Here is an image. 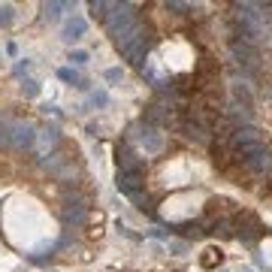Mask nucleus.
Segmentation results:
<instances>
[{
    "mask_svg": "<svg viewBox=\"0 0 272 272\" xmlns=\"http://www.w3.org/2000/svg\"><path fill=\"white\" fill-rule=\"evenodd\" d=\"M136 21H139V15H136V6H133V3H112V9H109L106 18H103L106 33L115 36V39H121Z\"/></svg>",
    "mask_w": 272,
    "mask_h": 272,
    "instance_id": "1",
    "label": "nucleus"
},
{
    "mask_svg": "<svg viewBox=\"0 0 272 272\" xmlns=\"http://www.w3.org/2000/svg\"><path fill=\"white\" fill-rule=\"evenodd\" d=\"M121 142H127V145L142 142L145 154H157V151L164 148V133H160L157 127L145 124V121H133V124L127 127V133H124V139H121Z\"/></svg>",
    "mask_w": 272,
    "mask_h": 272,
    "instance_id": "2",
    "label": "nucleus"
},
{
    "mask_svg": "<svg viewBox=\"0 0 272 272\" xmlns=\"http://www.w3.org/2000/svg\"><path fill=\"white\" fill-rule=\"evenodd\" d=\"M115 164H118V173H145V157L133 148V145H127V142H118V148H115Z\"/></svg>",
    "mask_w": 272,
    "mask_h": 272,
    "instance_id": "3",
    "label": "nucleus"
},
{
    "mask_svg": "<svg viewBox=\"0 0 272 272\" xmlns=\"http://www.w3.org/2000/svg\"><path fill=\"white\" fill-rule=\"evenodd\" d=\"M260 233H263V227H260V221H257L254 215L242 212V215H236V218H233V236H236V239H242L245 245H254V242L260 239Z\"/></svg>",
    "mask_w": 272,
    "mask_h": 272,
    "instance_id": "4",
    "label": "nucleus"
},
{
    "mask_svg": "<svg viewBox=\"0 0 272 272\" xmlns=\"http://www.w3.org/2000/svg\"><path fill=\"white\" fill-rule=\"evenodd\" d=\"M230 55H233V61L242 67V70H257L260 67V48L257 45H248V42H242V39H236V42H230Z\"/></svg>",
    "mask_w": 272,
    "mask_h": 272,
    "instance_id": "5",
    "label": "nucleus"
},
{
    "mask_svg": "<svg viewBox=\"0 0 272 272\" xmlns=\"http://www.w3.org/2000/svg\"><path fill=\"white\" fill-rule=\"evenodd\" d=\"M33 142H36V127L30 121H12L9 145L18 148V151H27V148H33Z\"/></svg>",
    "mask_w": 272,
    "mask_h": 272,
    "instance_id": "6",
    "label": "nucleus"
},
{
    "mask_svg": "<svg viewBox=\"0 0 272 272\" xmlns=\"http://www.w3.org/2000/svg\"><path fill=\"white\" fill-rule=\"evenodd\" d=\"M58 142H61V130L55 127V124H45V127H39L36 130V154H39V160L42 157H48L55 148H58Z\"/></svg>",
    "mask_w": 272,
    "mask_h": 272,
    "instance_id": "7",
    "label": "nucleus"
},
{
    "mask_svg": "<svg viewBox=\"0 0 272 272\" xmlns=\"http://www.w3.org/2000/svg\"><path fill=\"white\" fill-rule=\"evenodd\" d=\"M251 142H263V130L254 127V124H242V127H236V130L230 133V142H227V145L236 151V148L251 145Z\"/></svg>",
    "mask_w": 272,
    "mask_h": 272,
    "instance_id": "8",
    "label": "nucleus"
},
{
    "mask_svg": "<svg viewBox=\"0 0 272 272\" xmlns=\"http://www.w3.org/2000/svg\"><path fill=\"white\" fill-rule=\"evenodd\" d=\"M182 130H185V136H188V139H194V142H200V145H212V142H215L212 130H209L206 124L194 121V118H188V121L182 124Z\"/></svg>",
    "mask_w": 272,
    "mask_h": 272,
    "instance_id": "9",
    "label": "nucleus"
},
{
    "mask_svg": "<svg viewBox=\"0 0 272 272\" xmlns=\"http://www.w3.org/2000/svg\"><path fill=\"white\" fill-rule=\"evenodd\" d=\"M85 30H88V21H85L82 15H73V18H67V21H64L61 36H64V42H76V39H82V36H85Z\"/></svg>",
    "mask_w": 272,
    "mask_h": 272,
    "instance_id": "10",
    "label": "nucleus"
},
{
    "mask_svg": "<svg viewBox=\"0 0 272 272\" xmlns=\"http://www.w3.org/2000/svg\"><path fill=\"white\" fill-rule=\"evenodd\" d=\"M64 164H70V154H67V151H51L48 157H42V160H39V167H42V170H48L51 176H55Z\"/></svg>",
    "mask_w": 272,
    "mask_h": 272,
    "instance_id": "11",
    "label": "nucleus"
},
{
    "mask_svg": "<svg viewBox=\"0 0 272 272\" xmlns=\"http://www.w3.org/2000/svg\"><path fill=\"white\" fill-rule=\"evenodd\" d=\"M61 218L67 227H85L88 221V209H61Z\"/></svg>",
    "mask_w": 272,
    "mask_h": 272,
    "instance_id": "12",
    "label": "nucleus"
},
{
    "mask_svg": "<svg viewBox=\"0 0 272 272\" xmlns=\"http://www.w3.org/2000/svg\"><path fill=\"white\" fill-rule=\"evenodd\" d=\"M266 151H269V145H266V142H251V145L236 148V157L245 164V160H251V157H257V154H266Z\"/></svg>",
    "mask_w": 272,
    "mask_h": 272,
    "instance_id": "13",
    "label": "nucleus"
},
{
    "mask_svg": "<svg viewBox=\"0 0 272 272\" xmlns=\"http://www.w3.org/2000/svg\"><path fill=\"white\" fill-rule=\"evenodd\" d=\"M61 9H73V3H58V0H51V3H42V18L55 24V21L61 18Z\"/></svg>",
    "mask_w": 272,
    "mask_h": 272,
    "instance_id": "14",
    "label": "nucleus"
},
{
    "mask_svg": "<svg viewBox=\"0 0 272 272\" xmlns=\"http://www.w3.org/2000/svg\"><path fill=\"white\" fill-rule=\"evenodd\" d=\"M76 179H79V167H76L73 160H70V164H64V167L55 173V182H61V185H73Z\"/></svg>",
    "mask_w": 272,
    "mask_h": 272,
    "instance_id": "15",
    "label": "nucleus"
},
{
    "mask_svg": "<svg viewBox=\"0 0 272 272\" xmlns=\"http://www.w3.org/2000/svg\"><path fill=\"white\" fill-rule=\"evenodd\" d=\"M58 79H64V82H70V85H76V88H82V91L88 88V82H85L73 67H61V70H58Z\"/></svg>",
    "mask_w": 272,
    "mask_h": 272,
    "instance_id": "16",
    "label": "nucleus"
},
{
    "mask_svg": "<svg viewBox=\"0 0 272 272\" xmlns=\"http://www.w3.org/2000/svg\"><path fill=\"white\" fill-rule=\"evenodd\" d=\"M245 167H248L251 173H263V170L269 167V151H266V154H257V157H251V160H245Z\"/></svg>",
    "mask_w": 272,
    "mask_h": 272,
    "instance_id": "17",
    "label": "nucleus"
},
{
    "mask_svg": "<svg viewBox=\"0 0 272 272\" xmlns=\"http://www.w3.org/2000/svg\"><path fill=\"white\" fill-rule=\"evenodd\" d=\"M64 209H88V200H85L82 194H67Z\"/></svg>",
    "mask_w": 272,
    "mask_h": 272,
    "instance_id": "18",
    "label": "nucleus"
},
{
    "mask_svg": "<svg viewBox=\"0 0 272 272\" xmlns=\"http://www.w3.org/2000/svg\"><path fill=\"white\" fill-rule=\"evenodd\" d=\"M88 9H91L94 15H100V18H106V9H112V3H103V0H94V3H88Z\"/></svg>",
    "mask_w": 272,
    "mask_h": 272,
    "instance_id": "19",
    "label": "nucleus"
},
{
    "mask_svg": "<svg viewBox=\"0 0 272 272\" xmlns=\"http://www.w3.org/2000/svg\"><path fill=\"white\" fill-rule=\"evenodd\" d=\"M21 91H24V97H36V94H39V85H36L33 79H24V82H21Z\"/></svg>",
    "mask_w": 272,
    "mask_h": 272,
    "instance_id": "20",
    "label": "nucleus"
},
{
    "mask_svg": "<svg viewBox=\"0 0 272 272\" xmlns=\"http://www.w3.org/2000/svg\"><path fill=\"white\" fill-rule=\"evenodd\" d=\"M124 79V70L121 67H109L106 70V82H121Z\"/></svg>",
    "mask_w": 272,
    "mask_h": 272,
    "instance_id": "21",
    "label": "nucleus"
},
{
    "mask_svg": "<svg viewBox=\"0 0 272 272\" xmlns=\"http://www.w3.org/2000/svg\"><path fill=\"white\" fill-rule=\"evenodd\" d=\"M91 103H94V106H100V109H103V106H106V103H109V94H106V91H94V94H91Z\"/></svg>",
    "mask_w": 272,
    "mask_h": 272,
    "instance_id": "22",
    "label": "nucleus"
},
{
    "mask_svg": "<svg viewBox=\"0 0 272 272\" xmlns=\"http://www.w3.org/2000/svg\"><path fill=\"white\" fill-rule=\"evenodd\" d=\"M12 24V6H0V27Z\"/></svg>",
    "mask_w": 272,
    "mask_h": 272,
    "instance_id": "23",
    "label": "nucleus"
},
{
    "mask_svg": "<svg viewBox=\"0 0 272 272\" xmlns=\"http://www.w3.org/2000/svg\"><path fill=\"white\" fill-rule=\"evenodd\" d=\"M70 61H73V64H88V51L76 48V51H70Z\"/></svg>",
    "mask_w": 272,
    "mask_h": 272,
    "instance_id": "24",
    "label": "nucleus"
},
{
    "mask_svg": "<svg viewBox=\"0 0 272 272\" xmlns=\"http://www.w3.org/2000/svg\"><path fill=\"white\" fill-rule=\"evenodd\" d=\"M115 230H118V233H121V236H127V239H133V242H136V239H139V236H136V233H133V230H130V227H124V224H121V221H118V224H115Z\"/></svg>",
    "mask_w": 272,
    "mask_h": 272,
    "instance_id": "25",
    "label": "nucleus"
},
{
    "mask_svg": "<svg viewBox=\"0 0 272 272\" xmlns=\"http://www.w3.org/2000/svg\"><path fill=\"white\" fill-rule=\"evenodd\" d=\"M170 233H173V230H164V227H151V230H148V236H151V239H167Z\"/></svg>",
    "mask_w": 272,
    "mask_h": 272,
    "instance_id": "26",
    "label": "nucleus"
},
{
    "mask_svg": "<svg viewBox=\"0 0 272 272\" xmlns=\"http://www.w3.org/2000/svg\"><path fill=\"white\" fill-rule=\"evenodd\" d=\"M170 254H188V242H170Z\"/></svg>",
    "mask_w": 272,
    "mask_h": 272,
    "instance_id": "27",
    "label": "nucleus"
},
{
    "mask_svg": "<svg viewBox=\"0 0 272 272\" xmlns=\"http://www.w3.org/2000/svg\"><path fill=\"white\" fill-rule=\"evenodd\" d=\"M27 70H30V61H27V58H24V61H21V64H15V70H12V73H15V76H24V73H27Z\"/></svg>",
    "mask_w": 272,
    "mask_h": 272,
    "instance_id": "28",
    "label": "nucleus"
},
{
    "mask_svg": "<svg viewBox=\"0 0 272 272\" xmlns=\"http://www.w3.org/2000/svg\"><path fill=\"white\" fill-rule=\"evenodd\" d=\"M42 112H45V115H58V118H61V109H58L55 103H45V106H42Z\"/></svg>",
    "mask_w": 272,
    "mask_h": 272,
    "instance_id": "29",
    "label": "nucleus"
},
{
    "mask_svg": "<svg viewBox=\"0 0 272 272\" xmlns=\"http://www.w3.org/2000/svg\"><path fill=\"white\" fill-rule=\"evenodd\" d=\"M218 272H227V269H218Z\"/></svg>",
    "mask_w": 272,
    "mask_h": 272,
    "instance_id": "30",
    "label": "nucleus"
},
{
    "mask_svg": "<svg viewBox=\"0 0 272 272\" xmlns=\"http://www.w3.org/2000/svg\"><path fill=\"white\" fill-rule=\"evenodd\" d=\"M242 272H251V269H242Z\"/></svg>",
    "mask_w": 272,
    "mask_h": 272,
    "instance_id": "31",
    "label": "nucleus"
}]
</instances>
